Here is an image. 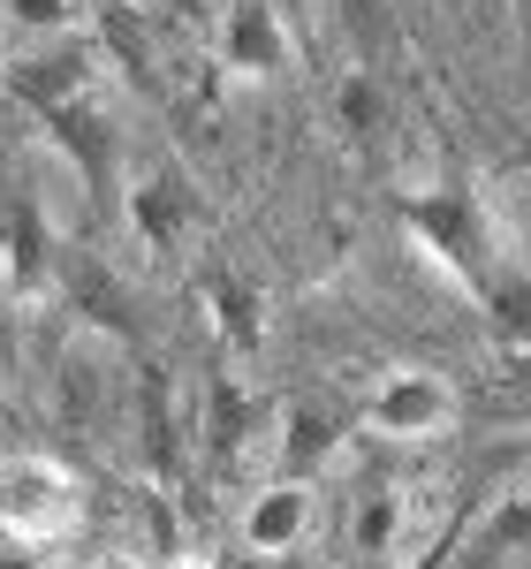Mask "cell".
Returning <instances> with one entry per match:
<instances>
[{
    "instance_id": "cell-1",
    "label": "cell",
    "mask_w": 531,
    "mask_h": 569,
    "mask_svg": "<svg viewBox=\"0 0 531 569\" xmlns=\"http://www.w3.org/2000/svg\"><path fill=\"white\" fill-rule=\"evenodd\" d=\"M455 418H463L455 380L433 365H395L364 388V433L388 440V448H425V440L455 433Z\"/></svg>"
},
{
    "instance_id": "cell-2",
    "label": "cell",
    "mask_w": 531,
    "mask_h": 569,
    "mask_svg": "<svg viewBox=\"0 0 531 569\" xmlns=\"http://www.w3.org/2000/svg\"><path fill=\"white\" fill-rule=\"evenodd\" d=\"M0 531L23 547H61L84 531V493L69 479V463L53 456H16L0 471Z\"/></svg>"
},
{
    "instance_id": "cell-3",
    "label": "cell",
    "mask_w": 531,
    "mask_h": 569,
    "mask_svg": "<svg viewBox=\"0 0 531 569\" xmlns=\"http://www.w3.org/2000/svg\"><path fill=\"white\" fill-rule=\"evenodd\" d=\"M213 69H221V84H273L297 69V39H289L273 0H228Z\"/></svg>"
},
{
    "instance_id": "cell-4",
    "label": "cell",
    "mask_w": 531,
    "mask_h": 569,
    "mask_svg": "<svg viewBox=\"0 0 531 569\" xmlns=\"http://www.w3.org/2000/svg\"><path fill=\"white\" fill-rule=\"evenodd\" d=\"M311 517H319V493H311V479H259L251 486V501H243V517H236V539H243V555L251 562H281V555H297L311 539Z\"/></svg>"
},
{
    "instance_id": "cell-5",
    "label": "cell",
    "mask_w": 531,
    "mask_h": 569,
    "mask_svg": "<svg viewBox=\"0 0 531 569\" xmlns=\"http://www.w3.org/2000/svg\"><path fill=\"white\" fill-rule=\"evenodd\" d=\"M0 297L23 311L53 297V236L39 228V213H8L0 228Z\"/></svg>"
},
{
    "instance_id": "cell-6",
    "label": "cell",
    "mask_w": 531,
    "mask_h": 569,
    "mask_svg": "<svg viewBox=\"0 0 531 569\" xmlns=\"http://www.w3.org/2000/svg\"><path fill=\"white\" fill-rule=\"evenodd\" d=\"M130 220L160 259H182V236H190L198 206H190V190H182L176 176H137L130 182Z\"/></svg>"
},
{
    "instance_id": "cell-7",
    "label": "cell",
    "mask_w": 531,
    "mask_h": 569,
    "mask_svg": "<svg viewBox=\"0 0 531 569\" xmlns=\"http://www.w3.org/2000/svg\"><path fill=\"white\" fill-rule=\"evenodd\" d=\"M206 311L221 319V335L236 342V350H259V342H266V305H259V289H251L243 273L206 266Z\"/></svg>"
},
{
    "instance_id": "cell-8",
    "label": "cell",
    "mask_w": 531,
    "mask_h": 569,
    "mask_svg": "<svg viewBox=\"0 0 531 569\" xmlns=\"http://www.w3.org/2000/svg\"><path fill=\"white\" fill-rule=\"evenodd\" d=\"M69 23H77V0H0V31L23 46V53L31 46H53V39H77Z\"/></svg>"
},
{
    "instance_id": "cell-9",
    "label": "cell",
    "mask_w": 531,
    "mask_h": 569,
    "mask_svg": "<svg viewBox=\"0 0 531 569\" xmlns=\"http://www.w3.org/2000/svg\"><path fill=\"white\" fill-rule=\"evenodd\" d=\"M441 555H448V547H433V555H418V562H395V569H441Z\"/></svg>"
},
{
    "instance_id": "cell-10",
    "label": "cell",
    "mask_w": 531,
    "mask_h": 569,
    "mask_svg": "<svg viewBox=\"0 0 531 569\" xmlns=\"http://www.w3.org/2000/svg\"><path fill=\"white\" fill-rule=\"evenodd\" d=\"M99 569H130V562H99Z\"/></svg>"
}]
</instances>
